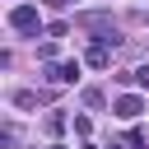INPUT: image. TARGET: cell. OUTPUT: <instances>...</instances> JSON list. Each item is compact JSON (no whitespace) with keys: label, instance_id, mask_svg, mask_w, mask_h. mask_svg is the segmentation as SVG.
<instances>
[{"label":"cell","instance_id":"obj_1","mask_svg":"<svg viewBox=\"0 0 149 149\" xmlns=\"http://www.w3.org/2000/svg\"><path fill=\"white\" fill-rule=\"evenodd\" d=\"M9 28L14 33H23V37H42V14H37V5H14L9 9Z\"/></svg>","mask_w":149,"mask_h":149},{"label":"cell","instance_id":"obj_2","mask_svg":"<svg viewBox=\"0 0 149 149\" xmlns=\"http://www.w3.org/2000/svg\"><path fill=\"white\" fill-rule=\"evenodd\" d=\"M74 23L88 28L93 42H112V47H116V23H112V14H74Z\"/></svg>","mask_w":149,"mask_h":149},{"label":"cell","instance_id":"obj_3","mask_svg":"<svg viewBox=\"0 0 149 149\" xmlns=\"http://www.w3.org/2000/svg\"><path fill=\"white\" fill-rule=\"evenodd\" d=\"M79 70H84V61H51L47 79L51 84H79Z\"/></svg>","mask_w":149,"mask_h":149},{"label":"cell","instance_id":"obj_4","mask_svg":"<svg viewBox=\"0 0 149 149\" xmlns=\"http://www.w3.org/2000/svg\"><path fill=\"white\" fill-rule=\"evenodd\" d=\"M112 112H116L121 121H135V116L144 112V98H140V93H121V98L112 102Z\"/></svg>","mask_w":149,"mask_h":149},{"label":"cell","instance_id":"obj_5","mask_svg":"<svg viewBox=\"0 0 149 149\" xmlns=\"http://www.w3.org/2000/svg\"><path fill=\"white\" fill-rule=\"evenodd\" d=\"M84 65H93V70H107V65H112V42H93V47L84 51Z\"/></svg>","mask_w":149,"mask_h":149},{"label":"cell","instance_id":"obj_6","mask_svg":"<svg viewBox=\"0 0 149 149\" xmlns=\"http://www.w3.org/2000/svg\"><path fill=\"white\" fill-rule=\"evenodd\" d=\"M47 98H51V93H33V88H19V93H14V98H9V102H14V107H23V112H28V107H37V102H47Z\"/></svg>","mask_w":149,"mask_h":149},{"label":"cell","instance_id":"obj_7","mask_svg":"<svg viewBox=\"0 0 149 149\" xmlns=\"http://www.w3.org/2000/svg\"><path fill=\"white\" fill-rule=\"evenodd\" d=\"M65 126H70V116H65V112L56 107V112L47 116V135H51V140H61V135H65Z\"/></svg>","mask_w":149,"mask_h":149},{"label":"cell","instance_id":"obj_8","mask_svg":"<svg viewBox=\"0 0 149 149\" xmlns=\"http://www.w3.org/2000/svg\"><path fill=\"white\" fill-rule=\"evenodd\" d=\"M130 84H135V88H149V65H135V70H130Z\"/></svg>","mask_w":149,"mask_h":149},{"label":"cell","instance_id":"obj_9","mask_svg":"<svg viewBox=\"0 0 149 149\" xmlns=\"http://www.w3.org/2000/svg\"><path fill=\"white\" fill-rule=\"evenodd\" d=\"M37 56H42V65H51V61H56V37H51V42H42V47H37Z\"/></svg>","mask_w":149,"mask_h":149},{"label":"cell","instance_id":"obj_10","mask_svg":"<svg viewBox=\"0 0 149 149\" xmlns=\"http://www.w3.org/2000/svg\"><path fill=\"white\" fill-rule=\"evenodd\" d=\"M107 98H102V88H84V107H102Z\"/></svg>","mask_w":149,"mask_h":149},{"label":"cell","instance_id":"obj_11","mask_svg":"<svg viewBox=\"0 0 149 149\" xmlns=\"http://www.w3.org/2000/svg\"><path fill=\"white\" fill-rule=\"evenodd\" d=\"M74 135L88 140V135H93V121H88V116H74Z\"/></svg>","mask_w":149,"mask_h":149},{"label":"cell","instance_id":"obj_12","mask_svg":"<svg viewBox=\"0 0 149 149\" xmlns=\"http://www.w3.org/2000/svg\"><path fill=\"white\" fill-rule=\"evenodd\" d=\"M107 149H135V144H130V140H112Z\"/></svg>","mask_w":149,"mask_h":149},{"label":"cell","instance_id":"obj_13","mask_svg":"<svg viewBox=\"0 0 149 149\" xmlns=\"http://www.w3.org/2000/svg\"><path fill=\"white\" fill-rule=\"evenodd\" d=\"M65 5H70V0H47V9H65Z\"/></svg>","mask_w":149,"mask_h":149},{"label":"cell","instance_id":"obj_14","mask_svg":"<svg viewBox=\"0 0 149 149\" xmlns=\"http://www.w3.org/2000/svg\"><path fill=\"white\" fill-rule=\"evenodd\" d=\"M51 149H65V144H61V140H56V144H51Z\"/></svg>","mask_w":149,"mask_h":149},{"label":"cell","instance_id":"obj_15","mask_svg":"<svg viewBox=\"0 0 149 149\" xmlns=\"http://www.w3.org/2000/svg\"><path fill=\"white\" fill-rule=\"evenodd\" d=\"M84 149H98V144H84Z\"/></svg>","mask_w":149,"mask_h":149}]
</instances>
